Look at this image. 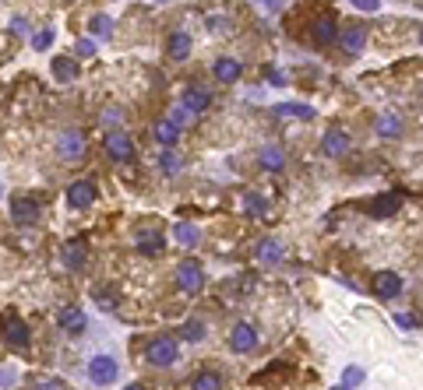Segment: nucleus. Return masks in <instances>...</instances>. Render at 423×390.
I'll return each instance as SVG.
<instances>
[{
	"label": "nucleus",
	"instance_id": "b1692460",
	"mask_svg": "<svg viewBox=\"0 0 423 390\" xmlns=\"http://www.w3.org/2000/svg\"><path fill=\"white\" fill-rule=\"evenodd\" d=\"M138 250H141L145 257H159V253L166 250V239H162L159 232L145 229V232H138Z\"/></svg>",
	"mask_w": 423,
	"mask_h": 390
},
{
	"label": "nucleus",
	"instance_id": "c9c22d12",
	"mask_svg": "<svg viewBox=\"0 0 423 390\" xmlns=\"http://www.w3.org/2000/svg\"><path fill=\"white\" fill-rule=\"evenodd\" d=\"M353 8H360L363 15H374V11H381V0H349Z\"/></svg>",
	"mask_w": 423,
	"mask_h": 390
},
{
	"label": "nucleus",
	"instance_id": "20e7f679",
	"mask_svg": "<svg viewBox=\"0 0 423 390\" xmlns=\"http://www.w3.org/2000/svg\"><path fill=\"white\" fill-rule=\"evenodd\" d=\"M103 148H106V155L113 162H131L134 159V141L127 137V130H110L103 137Z\"/></svg>",
	"mask_w": 423,
	"mask_h": 390
},
{
	"label": "nucleus",
	"instance_id": "37998d69",
	"mask_svg": "<svg viewBox=\"0 0 423 390\" xmlns=\"http://www.w3.org/2000/svg\"><path fill=\"white\" fill-rule=\"evenodd\" d=\"M268 81H272V85H289L282 71H268Z\"/></svg>",
	"mask_w": 423,
	"mask_h": 390
},
{
	"label": "nucleus",
	"instance_id": "9d476101",
	"mask_svg": "<svg viewBox=\"0 0 423 390\" xmlns=\"http://www.w3.org/2000/svg\"><path fill=\"white\" fill-rule=\"evenodd\" d=\"M11 222L15 225H36L39 222V201L36 197H15L11 201Z\"/></svg>",
	"mask_w": 423,
	"mask_h": 390
},
{
	"label": "nucleus",
	"instance_id": "c85d7f7f",
	"mask_svg": "<svg viewBox=\"0 0 423 390\" xmlns=\"http://www.w3.org/2000/svg\"><path fill=\"white\" fill-rule=\"evenodd\" d=\"M64 264H67V267H82V264H85V243H82V239H74V243L64 246Z\"/></svg>",
	"mask_w": 423,
	"mask_h": 390
},
{
	"label": "nucleus",
	"instance_id": "ea45409f",
	"mask_svg": "<svg viewBox=\"0 0 423 390\" xmlns=\"http://www.w3.org/2000/svg\"><path fill=\"white\" fill-rule=\"evenodd\" d=\"M11 32H15V36H25V32H29V22H25V18H15V22H11Z\"/></svg>",
	"mask_w": 423,
	"mask_h": 390
},
{
	"label": "nucleus",
	"instance_id": "6e6552de",
	"mask_svg": "<svg viewBox=\"0 0 423 390\" xmlns=\"http://www.w3.org/2000/svg\"><path fill=\"white\" fill-rule=\"evenodd\" d=\"M258 341H261V337H258V330H254L251 323H244V320L233 323V330H230V348H233L237 355H251V351L258 348Z\"/></svg>",
	"mask_w": 423,
	"mask_h": 390
},
{
	"label": "nucleus",
	"instance_id": "a878e982",
	"mask_svg": "<svg viewBox=\"0 0 423 390\" xmlns=\"http://www.w3.org/2000/svg\"><path fill=\"white\" fill-rule=\"evenodd\" d=\"M173 236H176V243L180 246H197V239H201V232H197V225H190V222H176V229H173Z\"/></svg>",
	"mask_w": 423,
	"mask_h": 390
},
{
	"label": "nucleus",
	"instance_id": "f3484780",
	"mask_svg": "<svg viewBox=\"0 0 423 390\" xmlns=\"http://www.w3.org/2000/svg\"><path fill=\"white\" fill-rule=\"evenodd\" d=\"M57 323H60L64 334H82V330L89 327V320H85V313H82L78 306H64V309L57 313Z\"/></svg>",
	"mask_w": 423,
	"mask_h": 390
},
{
	"label": "nucleus",
	"instance_id": "a19ab883",
	"mask_svg": "<svg viewBox=\"0 0 423 390\" xmlns=\"http://www.w3.org/2000/svg\"><path fill=\"white\" fill-rule=\"evenodd\" d=\"M254 4H261L265 11H279V8L286 4V0H254Z\"/></svg>",
	"mask_w": 423,
	"mask_h": 390
},
{
	"label": "nucleus",
	"instance_id": "423d86ee",
	"mask_svg": "<svg viewBox=\"0 0 423 390\" xmlns=\"http://www.w3.org/2000/svg\"><path fill=\"white\" fill-rule=\"evenodd\" d=\"M180 106H183L190 116H201V113L212 109V92H208L204 85H187L183 95H180Z\"/></svg>",
	"mask_w": 423,
	"mask_h": 390
},
{
	"label": "nucleus",
	"instance_id": "de8ad7c7",
	"mask_svg": "<svg viewBox=\"0 0 423 390\" xmlns=\"http://www.w3.org/2000/svg\"><path fill=\"white\" fill-rule=\"evenodd\" d=\"M0 194H4V183H0Z\"/></svg>",
	"mask_w": 423,
	"mask_h": 390
},
{
	"label": "nucleus",
	"instance_id": "79ce46f5",
	"mask_svg": "<svg viewBox=\"0 0 423 390\" xmlns=\"http://www.w3.org/2000/svg\"><path fill=\"white\" fill-rule=\"evenodd\" d=\"M15 379H18V376H15L11 369H0V386H11Z\"/></svg>",
	"mask_w": 423,
	"mask_h": 390
},
{
	"label": "nucleus",
	"instance_id": "a211bd4d",
	"mask_svg": "<svg viewBox=\"0 0 423 390\" xmlns=\"http://www.w3.org/2000/svg\"><path fill=\"white\" fill-rule=\"evenodd\" d=\"M374 130H377V137L395 141V137H402V116L398 113H381L377 123H374Z\"/></svg>",
	"mask_w": 423,
	"mask_h": 390
},
{
	"label": "nucleus",
	"instance_id": "aec40b11",
	"mask_svg": "<svg viewBox=\"0 0 423 390\" xmlns=\"http://www.w3.org/2000/svg\"><path fill=\"white\" fill-rule=\"evenodd\" d=\"M282 257H286V250H282V243H279V239H261V243H258V260H261L265 267L282 264Z\"/></svg>",
	"mask_w": 423,
	"mask_h": 390
},
{
	"label": "nucleus",
	"instance_id": "5701e85b",
	"mask_svg": "<svg viewBox=\"0 0 423 390\" xmlns=\"http://www.w3.org/2000/svg\"><path fill=\"white\" fill-rule=\"evenodd\" d=\"M258 166H261V169H268V173H279V169L286 166V155H282V148H275V144H265V148L258 152Z\"/></svg>",
	"mask_w": 423,
	"mask_h": 390
},
{
	"label": "nucleus",
	"instance_id": "09e8293b",
	"mask_svg": "<svg viewBox=\"0 0 423 390\" xmlns=\"http://www.w3.org/2000/svg\"><path fill=\"white\" fill-rule=\"evenodd\" d=\"M419 43H423V32H419Z\"/></svg>",
	"mask_w": 423,
	"mask_h": 390
},
{
	"label": "nucleus",
	"instance_id": "c03bdc74",
	"mask_svg": "<svg viewBox=\"0 0 423 390\" xmlns=\"http://www.w3.org/2000/svg\"><path fill=\"white\" fill-rule=\"evenodd\" d=\"M103 120H106V123H117V120H120V109H117V106H113V109H106V116H103Z\"/></svg>",
	"mask_w": 423,
	"mask_h": 390
},
{
	"label": "nucleus",
	"instance_id": "412c9836",
	"mask_svg": "<svg viewBox=\"0 0 423 390\" xmlns=\"http://www.w3.org/2000/svg\"><path fill=\"white\" fill-rule=\"evenodd\" d=\"M166 53H169V60H187L190 57V36L187 32H169Z\"/></svg>",
	"mask_w": 423,
	"mask_h": 390
},
{
	"label": "nucleus",
	"instance_id": "393cba45",
	"mask_svg": "<svg viewBox=\"0 0 423 390\" xmlns=\"http://www.w3.org/2000/svg\"><path fill=\"white\" fill-rule=\"evenodd\" d=\"M275 116H297V120H314L318 109H311L307 102H279L275 106Z\"/></svg>",
	"mask_w": 423,
	"mask_h": 390
},
{
	"label": "nucleus",
	"instance_id": "0eeeda50",
	"mask_svg": "<svg viewBox=\"0 0 423 390\" xmlns=\"http://www.w3.org/2000/svg\"><path fill=\"white\" fill-rule=\"evenodd\" d=\"M57 155L64 162H78L85 155V134L82 130H60L57 134Z\"/></svg>",
	"mask_w": 423,
	"mask_h": 390
},
{
	"label": "nucleus",
	"instance_id": "4be33fe9",
	"mask_svg": "<svg viewBox=\"0 0 423 390\" xmlns=\"http://www.w3.org/2000/svg\"><path fill=\"white\" fill-rule=\"evenodd\" d=\"M152 137H155L162 148H173V144L180 141V127L169 123V120H159V123H152Z\"/></svg>",
	"mask_w": 423,
	"mask_h": 390
},
{
	"label": "nucleus",
	"instance_id": "e433bc0d",
	"mask_svg": "<svg viewBox=\"0 0 423 390\" xmlns=\"http://www.w3.org/2000/svg\"><path fill=\"white\" fill-rule=\"evenodd\" d=\"M190 120H194V116H190L183 106H176V109H173V116H169V123H176V127H180V123H190Z\"/></svg>",
	"mask_w": 423,
	"mask_h": 390
},
{
	"label": "nucleus",
	"instance_id": "49530a36",
	"mask_svg": "<svg viewBox=\"0 0 423 390\" xmlns=\"http://www.w3.org/2000/svg\"><path fill=\"white\" fill-rule=\"evenodd\" d=\"M332 390H349V386H342V383H339V386H332Z\"/></svg>",
	"mask_w": 423,
	"mask_h": 390
},
{
	"label": "nucleus",
	"instance_id": "72a5a7b5",
	"mask_svg": "<svg viewBox=\"0 0 423 390\" xmlns=\"http://www.w3.org/2000/svg\"><path fill=\"white\" fill-rule=\"evenodd\" d=\"M32 46H36L39 53H43V50H50V46H53V29H39V32L32 36Z\"/></svg>",
	"mask_w": 423,
	"mask_h": 390
},
{
	"label": "nucleus",
	"instance_id": "f03ea898",
	"mask_svg": "<svg viewBox=\"0 0 423 390\" xmlns=\"http://www.w3.org/2000/svg\"><path fill=\"white\" fill-rule=\"evenodd\" d=\"M176 285H180L183 295H197V292L204 288V267H201L197 260H183V264L176 267Z\"/></svg>",
	"mask_w": 423,
	"mask_h": 390
},
{
	"label": "nucleus",
	"instance_id": "c756f323",
	"mask_svg": "<svg viewBox=\"0 0 423 390\" xmlns=\"http://www.w3.org/2000/svg\"><path fill=\"white\" fill-rule=\"evenodd\" d=\"M204 330H208V327H204V320H197V316H194V320H183V327H180L183 341H190V344H194V341H201V337H204Z\"/></svg>",
	"mask_w": 423,
	"mask_h": 390
},
{
	"label": "nucleus",
	"instance_id": "cd10ccee",
	"mask_svg": "<svg viewBox=\"0 0 423 390\" xmlns=\"http://www.w3.org/2000/svg\"><path fill=\"white\" fill-rule=\"evenodd\" d=\"M89 32H92L96 39H110V36H113V22H110L106 15H92V18H89Z\"/></svg>",
	"mask_w": 423,
	"mask_h": 390
},
{
	"label": "nucleus",
	"instance_id": "2eb2a0df",
	"mask_svg": "<svg viewBox=\"0 0 423 390\" xmlns=\"http://www.w3.org/2000/svg\"><path fill=\"white\" fill-rule=\"evenodd\" d=\"M4 341H8L11 348H18V351H25V348H29L32 334H29V327H25V320H22V316H11V320L4 323Z\"/></svg>",
	"mask_w": 423,
	"mask_h": 390
},
{
	"label": "nucleus",
	"instance_id": "f257e3e1",
	"mask_svg": "<svg viewBox=\"0 0 423 390\" xmlns=\"http://www.w3.org/2000/svg\"><path fill=\"white\" fill-rule=\"evenodd\" d=\"M176 355H180L176 337H152L148 348H145V358H148V365H155V369H169V365L176 362Z\"/></svg>",
	"mask_w": 423,
	"mask_h": 390
},
{
	"label": "nucleus",
	"instance_id": "a18cd8bd",
	"mask_svg": "<svg viewBox=\"0 0 423 390\" xmlns=\"http://www.w3.org/2000/svg\"><path fill=\"white\" fill-rule=\"evenodd\" d=\"M124 390H145V386H141V383H131V386H124Z\"/></svg>",
	"mask_w": 423,
	"mask_h": 390
},
{
	"label": "nucleus",
	"instance_id": "4c0bfd02",
	"mask_svg": "<svg viewBox=\"0 0 423 390\" xmlns=\"http://www.w3.org/2000/svg\"><path fill=\"white\" fill-rule=\"evenodd\" d=\"M36 390H67V386H64V379H39Z\"/></svg>",
	"mask_w": 423,
	"mask_h": 390
},
{
	"label": "nucleus",
	"instance_id": "bb28decb",
	"mask_svg": "<svg viewBox=\"0 0 423 390\" xmlns=\"http://www.w3.org/2000/svg\"><path fill=\"white\" fill-rule=\"evenodd\" d=\"M244 208H247V215H254V218L268 215V201H265L258 190H247V194H244Z\"/></svg>",
	"mask_w": 423,
	"mask_h": 390
},
{
	"label": "nucleus",
	"instance_id": "473e14b6",
	"mask_svg": "<svg viewBox=\"0 0 423 390\" xmlns=\"http://www.w3.org/2000/svg\"><path fill=\"white\" fill-rule=\"evenodd\" d=\"M360 383H363V369H360V365H346V372H342V386L356 390Z\"/></svg>",
	"mask_w": 423,
	"mask_h": 390
},
{
	"label": "nucleus",
	"instance_id": "1a4fd4ad",
	"mask_svg": "<svg viewBox=\"0 0 423 390\" xmlns=\"http://www.w3.org/2000/svg\"><path fill=\"white\" fill-rule=\"evenodd\" d=\"M349 152V134L342 127H328L325 137H321V155L325 159H342Z\"/></svg>",
	"mask_w": 423,
	"mask_h": 390
},
{
	"label": "nucleus",
	"instance_id": "4468645a",
	"mask_svg": "<svg viewBox=\"0 0 423 390\" xmlns=\"http://www.w3.org/2000/svg\"><path fill=\"white\" fill-rule=\"evenodd\" d=\"M374 292H377L384 302H391V299L402 295V278H398L395 271H381V274H374Z\"/></svg>",
	"mask_w": 423,
	"mask_h": 390
},
{
	"label": "nucleus",
	"instance_id": "6ab92c4d",
	"mask_svg": "<svg viewBox=\"0 0 423 390\" xmlns=\"http://www.w3.org/2000/svg\"><path fill=\"white\" fill-rule=\"evenodd\" d=\"M50 71H53V78H57V81H64V85L78 81V60H74V57H53Z\"/></svg>",
	"mask_w": 423,
	"mask_h": 390
},
{
	"label": "nucleus",
	"instance_id": "58836bf2",
	"mask_svg": "<svg viewBox=\"0 0 423 390\" xmlns=\"http://www.w3.org/2000/svg\"><path fill=\"white\" fill-rule=\"evenodd\" d=\"M395 323H398L402 330H412V327H416V316H409V313H398V316H395Z\"/></svg>",
	"mask_w": 423,
	"mask_h": 390
},
{
	"label": "nucleus",
	"instance_id": "39448f33",
	"mask_svg": "<svg viewBox=\"0 0 423 390\" xmlns=\"http://www.w3.org/2000/svg\"><path fill=\"white\" fill-rule=\"evenodd\" d=\"M96 197H99V187H96L92 180H78V183L67 187V208H71V211H85V208H92Z\"/></svg>",
	"mask_w": 423,
	"mask_h": 390
},
{
	"label": "nucleus",
	"instance_id": "dca6fc26",
	"mask_svg": "<svg viewBox=\"0 0 423 390\" xmlns=\"http://www.w3.org/2000/svg\"><path fill=\"white\" fill-rule=\"evenodd\" d=\"M212 74H216V81H223V85H237L240 74H244V67L233 57H219L216 64H212Z\"/></svg>",
	"mask_w": 423,
	"mask_h": 390
},
{
	"label": "nucleus",
	"instance_id": "7c9ffc66",
	"mask_svg": "<svg viewBox=\"0 0 423 390\" xmlns=\"http://www.w3.org/2000/svg\"><path fill=\"white\" fill-rule=\"evenodd\" d=\"M180 166H183V162H180V155H176L173 148H166V152L159 155V169H162L166 176H176V173H180Z\"/></svg>",
	"mask_w": 423,
	"mask_h": 390
},
{
	"label": "nucleus",
	"instance_id": "f8f14e48",
	"mask_svg": "<svg viewBox=\"0 0 423 390\" xmlns=\"http://www.w3.org/2000/svg\"><path fill=\"white\" fill-rule=\"evenodd\" d=\"M339 46H342V53H349V57L363 53V46H367V29H363V25L342 29V32H339Z\"/></svg>",
	"mask_w": 423,
	"mask_h": 390
},
{
	"label": "nucleus",
	"instance_id": "f704fd0d",
	"mask_svg": "<svg viewBox=\"0 0 423 390\" xmlns=\"http://www.w3.org/2000/svg\"><path fill=\"white\" fill-rule=\"evenodd\" d=\"M74 57H78V60L96 57V39H78V43H74Z\"/></svg>",
	"mask_w": 423,
	"mask_h": 390
},
{
	"label": "nucleus",
	"instance_id": "9b49d317",
	"mask_svg": "<svg viewBox=\"0 0 423 390\" xmlns=\"http://www.w3.org/2000/svg\"><path fill=\"white\" fill-rule=\"evenodd\" d=\"M311 36H314L318 46H332V43H339V22L332 15H321V18H314Z\"/></svg>",
	"mask_w": 423,
	"mask_h": 390
},
{
	"label": "nucleus",
	"instance_id": "ddd939ff",
	"mask_svg": "<svg viewBox=\"0 0 423 390\" xmlns=\"http://www.w3.org/2000/svg\"><path fill=\"white\" fill-rule=\"evenodd\" d=\"M398 208H402V194H398V190L381 194V197H374V201L367 204V211H370L374 218H391V215H398Z\"/></svg>",
	"mask_w": 423,
	"mask_h": 390
},
{
	"label": "nucleus",
	"instance_id": "2f4dec72",
	"mask_svg": "<svg viewBox=\"0 0 423 390\" xmlns=\"http://www.w3.org/2000/svg\"><path fill=\"white\" fill-rule=\"evenodd\" d=\"M190 390H223V379H219V372H201V376H194Z\"/></svg>",
	"mask_w": 423,
	"mask_h": 390
},
{
	"label": "nucleus",
	"instance_id": "7ed1b4c3",
	"mask_svg": "<svg viewBox=\"0 0 423 390\" xmlns=\"http://www.w3.org/2000/svg\"><path fill=\"white\" fill-rule=\"evenodd\" d=\"M117 376H120V362H117L113 355H96V358L89 362V379H92V383L110 386V383H117Z\"/></svg>",
	"mask_w": 423,
	"mask_h": 390
}]
</instances>
